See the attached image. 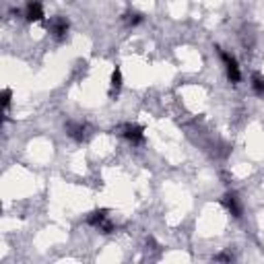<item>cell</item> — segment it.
Masks as SVG:
<instances>
[{
    "label": "cell",
    "mask_w": 264,
    "mask_h": 264,
    "mask_svg": "<svg viewBox=\"0 0 264 264\" xmlns=\"http://www.w3.org/2000/svg\"><path fill=\"white\" fill-rule=\"evenodd\" d=\"M215 50H217V54H219L221 62L225 64V75H227V78H229V83H231V85H237L239 81H242V71H239V64H237V60H235V56L229 54V52H225V50H221V48H215Z\"/></svg>",
    "instance_id": "1"
},
{
    "label": "cell",
    "mask_w": 264,
    "mask_h": 264,
    "mask_svg": "<svg viewBox=\"0 0 264 264\" xmlns=\"http://www.w3.org/2000/svg\"><path fill=\"white\" fill-rule=\"evenodd\" d=\"M48 29H50V33H52V36H54L56 39L62 41V39H66L68 31H71V21H68L66 17L56 15V17H52V19H50Z\"/></svg>",
    "instance_id": "2"
},
{
    "label": "cell",
    "mask_w": 264,
    "mask_h": 264,
    "mask_svg": "<svg viewBox=\"0 0 264 264\" xmlns=\"http://www.w3.org/2000/svg\"><path fill=\"white\" fill-rule=\"evenodd\" d=\"M120 134H122V139L132 143L134 147H139V145L145 143V128L141 124H124Z\"/></svg>",
    "instance_id": "3"
},
{
    "label": "cell",
    "mask_w": 264,
    "mask_h": 264,
    "mask_svg": "<svg viewBox=\"0 0 264 264\" xmlns=\"http://www.w3.org/2000/svg\"><path fill=\"white\" fill-rule=\"evenodd\" d=\"M221 204L229 211V215L235 217V219H239V217H242V213H244L242 202H239V196H237L235 192H225L223 198H221Z\"/></svg>",
    "instance_id": "4"
},
{
    "label": "cell",
    "mask_w": 264,
    "mask_h": 264,
    "mask_svg": "<svg viewBox=\"0 0 264 264\" xmlns=\"http://www.w3.org/2000/svg\"><path fill=\"white\" fill-rule=\"evenodd\" d=\"M25 19L29 23L43 21V6H41L39 0H27V4H25Z\"/></svg>",
    "instance_id": "5"
},
{
    "label": "cell",
    "mask_w": 264,
    "mask_h": 264,
    "mask_svg": "<svg viewBox=\"0 0 264 264\" xmlns=\"http://www.w3.org/2000/svg\"><path fill=\"white\" fill-rule=\"evenodd\" d=\"M66 132L73 141L76 143H85L87 141V126L85 124H78V122H68L66 124Z\"/></svg>",
    "instance_id": "6"
},
{
    "label": "cell",
    "mask_w": 264,
    "mask_h": 264,
    "mask_svg": "<svg viewBox=\"0 0 264 264\" xmlns=\"http://www.w3.org/2000/svg\"><path fill=\"white\" fill-rule=\"evenodd\" d=\"M108 219H110L108 211H106V209H97V211H93V213H89V215H87V225L99 229V227H101L103 223H106Z\"/></svg>",
    "instance_id": "7"
},
{
    "label": "cell",
    "mask_w": 264,
    "mask_h": 264,
    "mask_svg": "<svg viewBox=\"0 0 264 264\" xmlns=\"http://www.w3.org/2000/svg\"><path fill=\"white\" fill-rule=\"evenodd\" d=\"M122 71H120V66L113 68V73H112V81H110V97H116L120 93V89H122Z\"/></svg>",
    "instance_id": "8"
},
{
    "label": "cell",
    "mask_w": 264,
    "mask_h": 264,
    "mask_svg": "<svg viewBox=\"0 0 264 264\" xmlns=\"http://www.w3.org/2000/svg\"><path fill=\"white\" fill-rule=\"evenodd\" d=\"M122 21L128 27H136V25H141V23L145 21V17H143V13H139V10H126V13L122 15Z\"/></svg>",
    "instance_id": "9"
},
{
    "label": "cell",
    "mask_w": 264,
    "mask_h": 264,
    "mask_svg": "<svg viewBox=\"0 0 264 264\" xmlns=\"http://www.w3.org/2000/svg\"><path fill=\"white\" fill-rule=\"evenodd\" d=\"M252 91H254L256 97H264V76L260 73H254L252 75Z\"/></svg>",
    "instance_id": "10"
},
{
    "label": "cell",
    "mask_w": 264,
    "mask_h": 264,
    "mask_svg": "<svg viewBox=\"0 0 264 264\" xmlns=\"http://www.w3.org/2000/svg\"><path fill=\"white\" fill-rule=\"evenodd\" d=\"M10 99H13V91H10V89H4V91H2V108H4V110L10 108Z\"/></svg>",
    "instance_id": "11"
},
{
    "label": "cell",
    "mask_w": 264,
    "mask_h": 264,
    "mask_svg": "<svg viewBox=\"0 0 264 264\" xmlns=\"http://www.w3.org/2000/svg\"><path fill=\"white\" fill-rule=\"evenodd\" d=\"M213 260H215V262H231L233 256H231V254H227V252H221V254L213 256Z\"/></svg>",
    "instance_id": "12"
}]
</instances>
